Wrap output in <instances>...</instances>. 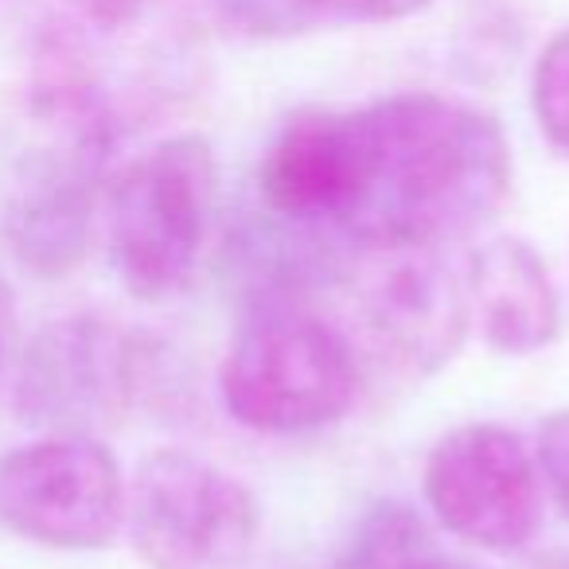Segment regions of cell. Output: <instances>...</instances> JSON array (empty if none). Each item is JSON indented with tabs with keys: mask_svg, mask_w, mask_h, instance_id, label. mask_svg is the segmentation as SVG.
I'll list each match as a JSON object with an SVG mask.
<instances>
[{
	"mask_svg": "<svg viewBox=\"0 0 569 569\" xmlns=\"http://www.w3.org/2000/svg\"><path fill=\"white\" fill-rule=\"evenodd\" d=\"M371 160L348 242L441 246L483 230L511 196V149L491 113L410 90L367 102Z\"/></svg>",
	"mask_w": 569,
	"mask_h": 569,
	"instance_id": "cell-1",
	"label": "cell"
},
{
	"mask_svg": "<svg viewBox=\"0 0 569 569\" xmlns=\"http://www.w3.org/2000/svg\"><path fill=\"white\" fill-rule=\"evenodd\" d=\"M121 118L90 90L28 74L0 191V238L36 281H63L94 246Z\"/></svg>",
	"mask_w": 569,
	"mask_h": 569,
	"instance_id": "cell-2",
	"label": "cell"
},
{
	"mask_svg": "<svg viewBox=\"0 0 569 569\" xmlns=\"http://www.w3.org/2000/svg\"><path fill=\"white\" fill-rule=\"evenodd\" d=\"M219 168L203 137H164L118 176L102 199L106 250L118 281L137 301L183 293L214 227Z\"/></svg>",
	"mask_w": 569,
	"mask_h": 569,
	"instance_id": "cell-3",
	"label": "cell"
},
{
	"mask_svg": "<svg viewBox=\"0 0 569 569\" xmlns=\"http://www.w3.org/2000/svg\"><path fill=\"white\" fill-rule=\"evenodd\" d=\"M359 367L340 328L289 301L258 305L219 363V402L242 429L312 433L351 410Z\"/></svg>",
	"mask_w": 569,
	"mask_h": 569,
	"instance_id": "cell-4",
	"label": "cell"
},
{
	"mask_svg": "<svg viewBox=\"0 0 569 569\" xmlns=\"http://www.w3.org/2000/svg\"><path fill=\"white\" fill-rule=\"evenodd\" d=\"M176 0H48L32 71L94 90L129 121L180 94L196 63Z\"/></svg>",
	"mask_w": 569,
	"mask_h": 569,
	"instance_id": "cell-5",
	"label": "cell"
},
{
	"mask_svg": "<svg viewBox=\"0 0 569 569\" xmlns=\"http://www.w3.org/2000/svg\"><path fill=\"white\" fill-rule=\"evenodd\" d=\"M129 546L144 569H242L261 515L250 488L188 449H152L126 480Z\"/></svg>",
	"mask_w": 569,
	"mask_h": 569,
	"instance_id": "cell-6",
	"label": "cell"
},
{
	"mask_svg": "<svg viewBox=\"0 0 569 569\" xmlns=\"http://www.w3.org/2000/svg\"><path fill=\"white\" fill-rule=\"evenodd\" d=\"M144 343L98 312L43 325L12 367V406L40 433H90L126 421L144 390Z\"/></svg>",
	"mask_w": 569,
	"mask_h": 569,
	"instance_id": "cell-7",
	"label": "cell"
},
{
	"mask_svg": "<svg viewBox=\"0 0 569 569\" xmlns=\"http://www.w3.org/2000/svg\"><path fill=\"white\" fill-rule=\"evenodd\" d=\"M0 522L48 550H106L126 527V472L90 433H40L0 457Z\"/></svg>",
	"mask_w": 569,
	"mask_h": 569,
	"instance_id": "cell-8",
	"label": "cell"
},
{
	"mask_svg": "<svg viewBox=\"0 0 569 569\" xmlns=\"http://www.w3.org/2000/svg\"><path fill=\"white\" fill-rule=\"evenodd\" d=\"M421 491L452 538L488 553H515L542 522V472L522 433L472 421L429 449Z\"/></svg>",
	"mask_w": 569,
	"mask_h": 569,
	"instance_id": "cell-9",
	"label": "cell"
},
{
	"mask_svg": "<svg viewBox=\"0 0 569 569\" xmlns=\"http://www.w3.org/2000/svg\"><path fill=\"white\" fill-rule=\"evenodd\" d=\"M356 253V309L382 359L413 379L441 371L468 336L465 281L433 246H363Z\"/></svg>",
	"mask_w": 569,
	"mask_h": 569,
	"instance_id": "cell-10",
	"label": "cell"
},
{
	"mask_svg": "<svg viewBox=\"0 0 569 569\" xmlns=\"http://www.w3.org/2000/svg\"><path fill=\"white\" fill-rule=\"evenodd\" d=\"M371 126L359 110H305L281 126L258 168L266 211L301 234L348 230L367 183Z\"/></svg>",
	"mask_w": 569,
	"mask_h": 569,
	"instance_id": "cell-11",
	"label": "cell"
},
{
	"mask_svg": "<svg viewBox=\"0 0 569 569\" xmlns=\"http://www.w3.org/2000/svg\"><path fill=\"white\" fill-rule=\"evenodd\" d=\"M468 325L499 356H535L561 332V301L538 250L522 238L496 234L480 242L465 269Z\"/></svg>",
	"mask_w": 569,
	"mask_h": 569,
	"instance_id": "cell-12",
	"label": "cell"
},
{
	"mask_svg": "<svg viewBox=\"0 0 569 569\" xmlns=\"http://www.w3.org/2000/svg\"><path fill=\"white\" fill-rule=\"evenodd\" d=\"M429 4L433 0H214L222 20L261 40H289L336 24H395Z\"/></svg>",
	"mask_w": 569,
	"mask_h": 569,
	"instance_id": "cell-13",
	"label": "cell"
},
{
	"mask_svg": "<svg viewBox=\"0 0 569 569\" xmlns=\"http://www.w3.org/2000/svg\"><path fill=\"white\" fill-rule=\"evenodd\" d=\"M336 569H480L472 561L445 558L433 546L429 527L406 503L371 507L351 530Z\"/></svg>",
	"mask_w": 569,
	"mask_h": 569,
	"instance_id": "cell-14",
	"label": "cell"
},
{
	"mask_svg": "<svg viewBox=\"0 0 569 569\" xmlns=\"http://www.w3.org/2000/svg\"><path fill=\"white\" fill-rule=\"evenodd\" d=\"M530 106L542 137L569 157V28L550 36L530 74Z\"/></svg>",
	"mask_w": 569,
	"mask_h": 569,
	"instance_id": "cell-15",
	"label": "cell"
},
{
	"mask_svg": "<svg viewBox=\"0 0 569 569\" xmlns=\"http://www.w3.org/2000/svg\"><path fill=\"white\" fill-rule=\"evenodd\" d=\"M538 472H542V491H550L553 507L569 522V410H558L538 426Z\"/></svg>",
	"mask_w": 569,
	"mask_h": 569,
	"instance_id": "cell-16",
	"label": "cell"
},
{
	"mask_svg": "<svg viewBox=\"0 0 569 569\" xmlns=\"http://www.w3.org/2000/svg\"><path fill=\"white\" fill-rule=\"evenodd\" d=\"M17 297H12L9 281L0 277V379L12 375V367H17Z\"/></svg>",
	"mask_w": 569,
	"mask_h": 569,
	"instance_id": "cell-17",
	"label": "cell"
},
{
	"mask_svg": "<svg viewBox=\"0 0 569 569\" xmlns=\"http://www.w3.org/2000/svg\"><path fill=\"white\" fill-rule=\"evenodd\" d=\"M535 569H569V553H550V558L535 561Z\"/></svg>",
	"mask_w": 569,
	"mask_h": 569,
	"instance_id": "cell-18",
	"label": "cell"
}]
</instances>
